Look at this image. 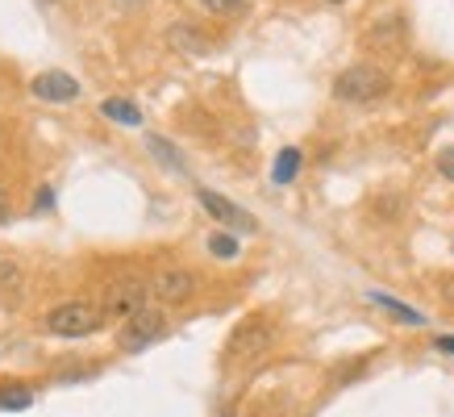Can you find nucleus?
<instances>
[{
	"mask_svg": "<svg viewBox=\"0 0 454 417\" xmlns=\"http://www.w3.org/2000/svg\"><path fill=\"white\" fill-rule=\"evenodd\" d=\"M4 284H9V288H21V276H17V267L13 264H0V292H4Z\"/></svg>",
	"mask_w": 454,
	"mask_h": 417,
	"instance_id": "6ab92c4d",
	"label": "nucleus"
},
{
	"mask_svg": "<svg viewBox=\"0 0 454 417\" xmlns=\"http://www.w3.org/2000/svg\"><path fill=\"white\" fill-rule=\"evenodd\" d=\"M438 171H442V176H446V180L454 184V142H450V146H442V151H438Z\"/></svg>",
	"mask_w": 454,
	"mask_h": 417,
	"instance_id": "a211bd4d",
	"label": "nucleus"
},
{
	"mask_svg": "<svg viewBox=\"0 0 454 417\" xmlns=\"http://www.w3.org/2000/svg\"><path fill=\"white\" fill-rule=\"evenodd\" d=\"M387 80L384 67H375V63H355V67H346L338 80H333V97L346 100V105H372V100L387 97Z\"/></svg>",
	"mask_w": 454,
	"mask_h": 417,
	"instance_id": "f257e3e1",
	"label": "nucleus"
},
{
	"mask_svg": "<svg viewBox=\"0 0 454 417\" xmlns=\"http://www.w3.org/2000/svg\"><path fill=\"white\" fill-rule=\"evenodd\" d=\"M146 292H151V279L142 276H121L105 288V301H100V313L105 318H134L138 309H146Z\"/></svg>",
	"mask_w": 454,
	"mask_h": 417,
	"instance_id": "20e7f679",
	"label": "nucleus"
},
{
	"mask_svg": "<svg viewBox=\"0 0 454 417\" xmlns=\"http://www.w3.org/2000/svg\"><path fill=\"white\" fill-rule=\"evenodd\" d=\"M208 250H213L217 259H234V255H238V238H230V234H213V238H208Z\"/></svg>",
	"mask_w": 454,
	"mask_h": 417,
	"instance_id": "2eb2a0df",
	"label": "nucleus"
},
{
	"mask_svg": "<svg viewBox=\"0 0 454 417\" xmlns=\"http://www.w3.org/2000/svg\"><path fill=\"white\" fill-rule=\"evenodd\" d=\"M367 46L375 51H400L404 46V17H384V21H375L372 34H367Z\"/></svg>",
	"mask_w": 454,
	"mask_h": 417,
	"instance_id": "1a4fd4ad",
	"label": "nucleus"
},
{
	"mask_svg": "<svg viewBox=\"0 0 454 417\" xmlns=\"http://www.w3.org/2000/svg\"><path fill=\"white\" fill-rule=\"evenodd\" d=\"M151 292L167 305H184L188 296L196 292V276L192 271H179V267H163L151 276Z\"/></svg>",
	"mask_w": 454,
	"mask_h": 417,
	"instance_id": "0eeeda50",
	"label": "nucleus"
},
{
	"mask_svg": "<svg viewBox=\"0 0 454 417\" xmlns=\"http://www.w3.org/2000/svg\"><path fill=\"white\" fill-rule=\"evenodd\" d=\"M46 208H55V193H51V188H38V196H34V213H46Z\"/></svg>",
	"mask_w": 454,
	"mask_h": 417,
	"instance_id": "aec40b11",
	"label": "nucleus"
},
{
	"mask_svg": "<svg viewBox=\"0 0 454 417\" xmlns=\"http://www.w3.org/2000/svg\"><path fill=\"white\" fill-rule=\"evenodd\" d=\"M34 389L29 384H0V409H29Z\"/></svg>",
	"mask_w": 454,
	"mask_h": 417,
	"instance_id": "ddd939ff",
	"label": "nucleus"
},
{
	"mask_svg": "<svg viewBox=\"0 0 454 417\" xmlns=\"http://www.w3.org/2000/svg\"><path fill=\"white\" fill-rule=\"evenodd\" d=\"M13 217V208H9V196H4V184H0V225Z\"/></svg>",
	"mask_w": 454,
	"mask_h": 417,
	"instance_id": "4be33fe9",
	"label": "nucleus"
},
{
	"mask_svg": "<svg viewBox=\"0 0 454 417\" xmlns=\"http://www.w3.org/2000/svg\"><path fill=\"white\" fill-rule=\"evenodd\" d=\"M100 313L97 305H88V301H67V305H55L46 313V330L59 334V338H88V334L100 330Z\"/></svg>",
	"mask_w": 454,
	"mask_h": 417,
	"instance_id": "f03ea898",
	"label": "nucleus"
},
{
	"mask_svg": "<svg viewBox=\"0 0 454 417\" xmlns=\"http://www.w3.org/2000/svg\"><path fill=\"white\" fill-rule=\"evenodd\" d=\"M196 201H200V208H205L213 222L230 225V230H242V234H254V230H259V222L250 217L247 208L234 205V201H225V196L213 193V188H200V193H196Z\"/></svg>",
	"mask_w": 454,
	"mask_h": 417,
	"instance_id": "39448f33",
	"label": "nucleus"
},
{
	"mask_svg": "<svg viewBox=\"0 0 454 417\" xmlns=\"http://www.w3.org/2000/svg\"><path fill=\"white\" fill-rule=\"evenodd\" d=\"M330 4H346V0H330Z\"/></svg>",
	"mask_w": 454,
	"mask_h": 417,
	"instance_id": "a878e982",
	"label": "nucleus"
},
{
	"mask_svg": "<svg viewBox=\"0 0 454 417\" xmlns=\"http://www.w3.org/2000/svg\"><path fill=\"white\" fill-rule=\"evenodd\" d=\"M434 347L446 350V355H454V338H434Z\"/></svg>",
	"mask_w": 454,
	"mask_h": 417,
	"instance_id": "5701e85b",
	"label": "nucleus"
},
{
	"mask_svg": "<svg viewBox=\"0 0 454 417\" xmlns=\"http://www.w3.org/2000/svg\"><path fill=\"white\" fill-rule=\"evenodd\" d=\"M171 42H176V46H188V51H208V42L196 38L192 26H176L171 29Z\"/></svg>",
	"mask_w": 454,
	"mask_h": 417,
	"instance_id": "dca6fc26",
	"label": "nucleus"
},
{
	"mask_svg": "<svg viewBox=\"0 0 454 417\" xmlns=\"http://www.w3.org/2000/svg\"><path fill=\"white\" fill-rule=\"evenodd\" d=\"M167 334V318L159 313V309H138L134 318L121 321V330H117V350H125V355H138V350H146L151 342H159Z\"/></svg>",
	"mask_w": 454,
	"mask_h": 417,
	"instance_id": "7ed1b4c3",
	"label": "nucleus"
},
{
	"mask_svg": "<svg viewBox=\"0 0 454 417\" xmlns=\"http://www.w3.org/2000/svg\"><path fill=\"white\" fill-rule=\"evenodd\" d=\"M442 301H446V305L454 309V276H446V279H442Z\"/></svg>",
	"mask_w": 454,
	"mask_h": 417,
	"instance_id": "412c9836",
	"label": "nucleus"
},
{
	"mask_svg": "<svg viewBox=\"0 0 454 417\" xmlns=\"http://www.w3.org/2000/svg\"><path fill=\"white\" fill-rule=\"evenodd\" d=\"M42 4H55V0H42Z\"/></svg>",
	"mask_w": 454,
	"mask_h": 417,
	"instance_id": "bb28decb",
	"label": "nucleus"
},
{
	"mask_svg": "<svg viewBox=\"0 0 454 417\" xmlns=\"http://www.w3.org/2000/svg\"><path fill=\"white\" fill-rule=\"evenodd\" d=\"M29 92L38 100H46V105H71L80 97V80H71L67 71H42V75H34Z\"/></svg>",
	"mask_w": 454,
	"mask_h": 417,
	"instance_id": "423d86ee",
	"label": "nucleus"
},
{
	"mask_svg": "<svg viewBox=\"0 0 454 417\" xmlns=\"http://www.w3.org/2000/svg\"><path fill=\"white\" fill-rule=\"evenodd\" d=\"M117 4H125V9H134V4H142V0H117Z\"/></svg>",
	"mask_w": 454,
	"mask_h": 417,
	"instance_id": "b1692460",
	"label": "nucleus"
},
{
	"mask_svg": "<svg viewBox=\"0 0 454 417\" xmlns=\"http://www.w3.org/2000/svg\"><path fill=\"white\" fill-rule=\"evenodd\" d=\"M146 151H151L163 167H176V171H184V154H179L171 142H163V138H154V134H146Z\"/></svg>",
	"mask_w": 454,
	"mask_h": 417,
	"instance_id": "4468645a",
	"label": "nucleus"
},
{
	"mask_svg": "<svg viewBox=\"0 0 454 417\" xmlns=\"http://www.w3.org/2000/svg\"><path fill=\"white\" fill-rule=\"evenodd\" d=\"M271 347V330L262 326V321H242L230 338V355L234 359H250V355H259V350Z\"/></svg>",
	"mask_w": 454,
	"mask_h": 417,
	"instance_id": "6e6552de",
	"label": "nucleus"
},
{
	"mask_svg": "<svg viewBox=\"0 0 454 417\" xmlns=\"http://www.w3.org/2000/svg\"><path fill=\"white\" fill-rule=\"evenodd\" d=\"M100 113H105V117H109V122H117V125H134V130H138L142 125V109L138 105H129V100H105V105H100Z\"/></svg>",
	"mask_w": 454,
	"mask_h": 417,
	"instance_id": "9d476101",
	"label": "nucleus"
},
{
	"mask_svg": "<svg viewBox=\"0 0 454 417\" xmlns=\"http://www.w3.org/2000/svg\"><path fill=\"white\" fill-rule=\"evenodd\" d=\"M372 305L387 309V313H392V318L409 321V326H426V313H417V309H409V305H400L396 296H387V292H372Z\"/></svg>",
	"mask_w": 454,
	"mask_h": 417,
	"instance_id": "9b49d317",
	"label": "nucleus"
},
{
	"mask_svg": "<svg viewBox=\"0 0 454 417\" xmlns=\"http://www.w3.org/2000/svg\"><path fill=\"white\" fill-rule=\"evenodd\" d=\"M217 417H238V413H217Z\"/></svg>",
	"mask_w": 454,
	"mask_h": 417,
	"instance_id": "393cba45",
	"label": "nucleus"
},
{
	"mask_svg": "<svg viewBox=\"0 0 454 417\" xmlns=\"http://www.w3.org/2000/svg\"><path fill=\"white\" fill-rule=\"evenodd\" d=\"M296 171H301V151L296 146H284L276 159V167H271V180L276 184H292L296 180Z\"/></svg>",
	"mask_w": 454,
	"mask_h": 417,
	"instance_id": "f8f14e48",
	"label": "nucleus"
},
{
	"mask_svg": "<svg viewBox=\"0 0 454 417\" xmlns=\"http://www.w3.org/2000/svg\"><path fill=\"white\" fill-rule=\"evenodd\" d=\"M208 13H238V9H247V0H200Z\"/></svg>",
	"mask_w": 454,
	"mask_h": 417,
	"instance_id": "f3484780",
	"label": "nucleus"
}]
</instances>
